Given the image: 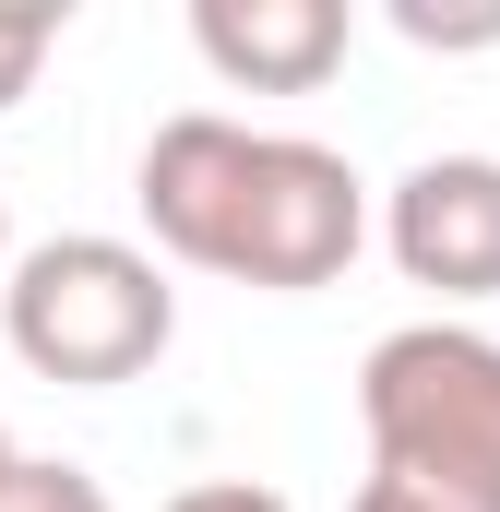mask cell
I'll return each mask as SVG.
<instances>
[{"label": "cell", "instance_id": "6da1fadb", "mask_svg": "<svg viewBox=\"0 0 500 512\" xmlns=\"http://www.w3.org/2000/svg\"><path fill=\"white\" fill-rule=\"evenodd\" d=\"M131 203H143L167 262L227 274V286H274V298L334 286L370 239V179L334 143L250 131V120H215V108H191V120H167L143 143Z\"/></svg>", "mask_w": 500, "mask_h": 512}, {"label": "cell", "instance_id": "7a4b0ae2", "mask_svg": "<svg viewBox=\"0 0 500 512\" xmlns=\"http://www.w3.org/2000/svg\"><path fill=\"white\" fill-rule=\"evenodd\" d=\"M0 334L36 382H72V393H108L143 382L179 334V286L167 262L131 251V239H36L0 286Z\"/></svg>", "mask_w": 500, "mask_h": 512}, {"label": "cell", "instance_id": "3957f363", "mask_svg": "<svg viewBox=\"0 0 500 512\" xmlns=\"http://www.w3.org/2000/svg\"><path fill=\"white\" fill-rule=\"evenodd\" d=\"M358 429L381 477L500 512V346L465 322H405L358 358Z\"/></svg>", "mask_w": 500, "mask_h": 512}, {"label": "cell", "instance_id": "277c9868", "mask_svg": "<svg viewBox=\"0 0 500 512\" xmlns=\"http://www.w3.org/2000/svg\"><path fill=\"white\" fill-rule=\"evenodd\" d=\"M381 239L405 262V286L500 298V155H429V167H405Z\"/></svg>", "mask_w": 500, "mask_h": 512}, {"label": "cell", "instance_id": "5b68a950", "mask_svg": "<svg viewBox=\"0 0 500 512\" xmlns=\"http://www.w3.org/2000/svg\"><path fill=\"white\" fill-rule=\"evenodd\" d=\"M191 48L250 96H310L346 60V0H191Z\"/></svg>", "mask_w": 500, "mask_h": 512}, {"label": "cell", "instance_id": "8992f818", "mask_svg": "<svg viewBox=\"0 0 500 512\" xmlns=\"http://www.w3.org/2000/svg\"><path fill=\"white\" fill-rule=\"evenodd\" d=\"M48 48H60V12H48V0H36V12H12V0H0V120L24 108V84H36V60H48Z\"/></svg>", "mask_w": 500, "mask_h": 512}, {"label": "cell", "instance_id": "52a82bcc", "mask_svg": "<svg viewBox=\"0 0 500 512\" xmlns=\"http://www.w3.org/2000/svg\"><path fill=\"white\" fill-rule=\"evenodd\" d=\"M0 512H108V489H96L84 465H36V453H24V477L0 489Z\"/></svg>", "mask_w": 500, "mask_h": 512}, {"label": "cell", "instance_id": "ba28073f", "mask_svg": "<svg viewBox=\"0 0 500 512\" xmlns=\"http://www.w3.org/2000/svg\"><path fill=\"white\" fill-rule=\"evenodd\" d=\"M393 24L417 48H500V12H429V0H393Z\"/></svg>", "mask_w": 500, "mask_h": 512}, {"label": "cell", "instance_id": "9c48e42d", "mask_svg": "<svg viewBox=\"0 0 500 512\" xmlns=\"http://www.w3.org/2000/svg\"><path fill=\"white\" fill-rule=\"evenodd\" d=\"M167 512H286L274 489H250V477H203V489H179Z\"/></svg>", "mask_w": 500, "mask_h": 512}, {"label": "cell", "instance_id": "30bf717a", "mask_svg": "<svg viewBox=\"0 0 500 512\" xmlns=\"http://www.w3.org/2000/svg\"><path fill=\"white\" fill-rule=\"evenodd\" d=\"M346 512H465V501H441V489H417V477H381V465H370V489H358Z\"/></svg>", "mask_w": 500, "mask_h": 512}, {"label": "cell", "instance_id": "8fae6325", "mask_svg": "<svg viewBox=\"0 0 500 512\" xmlns=\"http://www.w3.org/2000/svg\"><path fill=\"white\" fill-rule=\"evenodd\" d=\"M12 477H24V453H12V429H0V489H12Z\"/></svg>", "mask_w": 500, "mask_h": 512}, {"label": "cell", "instance_id": "7c38bea8", "mask_svg": "<svg viewBox=\"0 0 500 512\" xmlns=\"http://www.w3.org/2000/svg\"><path fill=\"white\" fill-rule=\"evenodd\" d=\"M0 286H12V215H0Z\"/></svg>", "mask_w": 500, "mask_h": 512}]
</instances>
